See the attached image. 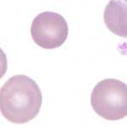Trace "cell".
Here are the masks:
<instances>
[{
    "label": "cell",
    "mask_w": 127,
    "mask_h": 127,
    "mask_svg": "<svg viewBox=\"0 0 127 127\" xmlns=\"http://www.w3.org/2000/svg\"><path fill=\"white\" fill-rule=\"evenodd\" d=\"M125 1H126V2H127V0H125Z\"/></svg>",
    "instance_id": "5"
},
{
    "label": "cell",
    "mask_w": 127,
    "mask_h": 127,
    "mask_svg": "<svg viewBox=\"0 0 127 127\" xmlns=\"http://www.w3.org/2000/svg\"><path fill=\"white\" fill-rule=\"evenodd\" d=\"M91 104L100 117L120 120L127 116V85L116 79L98 82L91 95Z\"/></svg>",
    "instance_id": "2"
},
{
    "label": "cell",
    "mask_w": 127,
    "mask_h": 127,
    "mask_svg": "<svg viewBox=\"0 0 127 127\" xmlns=\"http://www.w3.org/2000/svg\"><path fill=\"white\" fill-rule=\"evenodd\" d=\"M31 34L35 43L46 49L59 48L68 37L69 27L62 15L46 11L33 20Z\"/></svg>",
    "instance_id": "3"
},
{
    "label": "cell",
    "mask_w": 127,
    "mask_h": 127,
    "mask_svg": "<svg viewBox=\"0 0 127 127\" xmlns=\"http://www.w3.org/2000/svg\"><path fill=\"white\" fill-rule=\"evenodd\" d=\"M103 20L110 32L127 38V2L110 0L104 9Z\"/></svg>",
    "instance_id": "4"
},
{
    "label": "cell",
    "mask_w": 127,
    "mask_h": 127,
    "mask_svg": "<svg viewBox=\"0 0 127 127\" xmlns=\"http://www.w3.org/2000/svg\"><path fill=\"white\" fill-rule=\"evenodd\" d=\"M42 103V94L38 85L25 75L12 76L1 87V113L14 124H25L36 118Z\"/></svg>",
    "instance_id": "1"
}]
</instances>
